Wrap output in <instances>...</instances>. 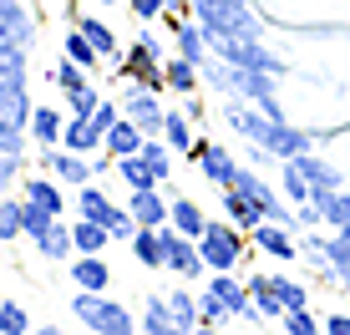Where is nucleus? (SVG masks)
<instances>
[{
  "instance_id": "7c9ffc66",
  "label": "nucleus",
  "mask_w": 350,
  "mask_h": 335,
  "mask_svg": "<svg viewBox=\"0 0 350 335\" xmlns=\"http://www.w3.org/2000/svg\"><path fill=\"white\" fill-rule=\"evenodd\" d=\"M62 56H71L77 66H87V71H96V66H107L102 56H96V46L81 36V26H66V36H62Z\"/></svg>"
},
{
  "instance_id": "c756f323",
  "label": "nucleus",
  "mask_w": 350,
  "mask_h": 335,
  "mask_svg": "<svg viewBox=\"0 0 350 335\" xmlns=\"http://www.w3.org/2000/svg\"><path fill=\"white\" fill-rule=\"evenodd\" d=\"M26 51H31V46L5 41V36H0V81H10V87H26Z\"/></svg>"
},
{
  "instance_id": "58836bf2",
  "label": "nucleus",
  "mask_w": 350,
  "mask_h": 335,
  "mask_svg": "<svg viewBox=\"0 0 350 335\" xmlns=\"http://www.w3.org/2000/svg\"><path fill=\"white\" fill-rule=\"evenodd\" d=\"M96 102H102V92H96L92 81H87L81 92H71V97H66V117H92V112H96Z\"/></svg>"
},
{
  "instance_id": "1a4fd4ad",
  "label": "nucleus",
  "mask_w": 350,
  "mask_h": 335,
  "mask_svg": "<svg viewBox=\"0 0 350 335\" xmlns=\"http://www.w3.org/2000/svg\"><path fill=\"white\" fill-rule=\"evenodd\" d=\"M249 244H254L259 254H269L274 265H289V259H299L295 229H284V224H274V219H264L259 229H249Z\"/></svg>"
},
{
  "instance_id": "423d86ee",
  "label": "nucleus",
  "mask_w": 350,
  "mask_h": 335,
  "mask_svg": "<svg viewBox=\"0 0 350 335\" xmlns=\"http://www.w3.org/2000/svg\"><path fill=\"white\" fill-rule=\"evenodd\" d=\"M163 249H167V265H163V269H173L178 280H203V274H208V265H203V249H198V239L178 234L173 224H163Z\"/></svg>"
},
{
  "instance_id": "09e8293b",
  "label": "nucleus",
  "mask_w": 350,
  "mask_h": 335,
  "mask_svg": "<svg viewBox=\"0 0 350 335\" xmlns=\"http://www.w3.org/2000/svg\"><path fill=\"white\" fill-rule=\"evenodd\" d=\"M340 290H345V295H350V284H340Z\"/></svg>"
},
{
  "instance_id": "2eb2a0df",
  "label": "nucleus",
  "mask_w": 350,
  "mask_h": 335,
  "mask_svg": "<svg viewBox=\"0 0 350 335\" xmlns=\"http://www.w3.org/2000/svg\"><path fill=\"white\" fill-rule=\"evenodd\" d=\"M142 142H148V133H142L137 122L122 112L112 127H107V142H102V152L107 158H127V152H142Z\"/></svg>"
},
{
  "instance_id": "4be33fe9",
  "label": "nucleus",
  "mask_w": 350,
  "mask_h": 335,
  "mask_svg": "<svg viewBox=\"0 0 350 335\" xmlns=\"http://www.w3.org/2000/svg\"><path fill=\"white\" fill-rule=\"evenodd\" d=\"M167 224H173L178 234H188V239H198L203 229H208V213H203V203L198 198H188V193H178L173 198V209H167Z\"/></svg>"
},
{
  "instance_id": "f257e3e1",
  "label": "nucleus",
  "mask_w": 350,
  "mask_h": 335,
  "mask_svg": "<svg viewBox=\"0 0 350 335\" xmlns=\"http://www.w3.org/2000/svg\"><path fill=\"white\" fill-rule=\"evenodd\" d=\"M198 305H203V330H208V325H228V320L264 325L254 300H249V280H239L234 269H213L208 284L198 290Z\"/></svg>"
},
{
  "instance_id": "37998d69",
  "label": "nucleus",
  "mask_w": 350,
  "mask_h": 335,
  "mask_svg": "<svg viewBox=\"0 0 350 335\" xmlns=\"http://www.w3.org/2000/svg\"><path fill=\"white\" fill-rule=\"evenodd\" d=\"M325 335H350V315L345 310H330V315H325Z\"/></svg>"
},
{
  "instance_id": "0eeeda50",
  "label": "nucleus",
  "mask_w": 350,
  "mask_h": 335,
  "mask_svg": "<svg viewBox=\"0 0 350 335\" xmlns=\"http://www.w3.org/2000/svg\"><path fill=\"white\" fill-rule=\"evenodd\" d=\"M122 112L132 117V122L142 127L148 137H158L163 133V117H167V107H163V92H148V87H122Z\"/></svg>"
},
{
  "instance_id": "dca6fc26",
  "label": "nucleus",
  "mask_w": 350,
  "mask_h": 335,
  "mask_svg": "<svg viewBox=\"0 0 350 335\" xmlns=\"http://www.w3.org/2000/svg\"><path fill=\"white\" fill-rule=\"evenodd\" d=\"M219 213H224V219L228 224H239V229H259V224H264V213H259V203H249L244 193H239V188L234 183H228V188H219Z\"/></svg>"
},
{
  "instance_id": "412c9836",
  "label": "nucleus",
  "mask_w": 350,
  "mask_h": 335,
  "mask_svg": "<svg viewBox=\"0 0 350 335\" xmlns=\"http://www.w3.org/2000/svg\"><path fill=\"white\" fill-rule=\"evenodd\" d=\"M163 77H167V92H178V97H193V92L203 87V71H198V62H188V56H178V51H167Z\"/></svg>"
},
{
  "instance_id": "a878e982",
  "label": "nucleus",
  "mask_w": 350,
  "mask_h": 335,
  "mask_svg": "<svg viewBox=\"0 0 350 335\" xmlns=\"http://www.w3.org/2000/svg\"><path fill=\"white\" fill-rule=\"evenodd\" d=\"M249 300H254L259 320H274V325L284 320V300L274 295V280H269V274H249Z\"/></svg>"
},
{
  "instance_id": "bb28decb",
  "label": "nucleus",
  "mask_w": 350,
  "mask_h": 335,
  "mask_svg": "<svg viewBox=\"0 0 350 335\" xmlns=\"http://www.w3.org/2000/svg\"><path fill=\"white\" fill-rule=\"evenodd\" d=\"M71 239H77V254H102L107 244H112V229L107 224H96V219H71Z\"/></svg>"
},
{
  "instance_id": "6ab92c4d",
  "label": "nucleus",
  "mask_w": 350,
  "mask_h": 335,
  "mask_svg": "<svg viewBox=\"0 0 350 335\" xmlns=\"http://www.w3.org/2000/svg\"><path fill=\"white\" fill-rule=\"evenodd\" d=\"M31 244H36V254H41V259H51V265H62V259L77 254V239H71V224H66V219H56L51 229H46V234H36Z\"/></svg>"
},
{
  "instance_id": "f3484780",
  "label": "nucleus",
  "mask_w": 350,
  "mask_h": 335,
  "mask_svg": "<svg viewBox=\"0 0 350 335\" xmlns=\"http://www.w3.org/2000/svg\"><path fill=\"white\" fill-rule=\"evenodd\" d=\"M167 310H173L178 335L183 330H203V305H198V290H188V280L178 284V290H167Z\"/></svg>"
},
{
  "instance_id": "a211bd4d",
  "label": "nucleus",
  "mask_w": 350,
  "mask_h": 335,
  "mask_svg": "<svg viewBox=\"0 0 350 335\" xmlns=\"http://www.w3.org/2000/svg\"><path fill=\"white\" fill-rule=\"evenodd\" d=\"M71 284L77 290H112V265L102 254H77L71 259Z\"/></svg>"
},
{
  "instance_id": "7ed1b4c3",
  "label": "nucleus",
  "mask_w": 350,
  "mask_h": 335,
  "mask_svg": "<svg viewBox=\"0 0 350 335\" xmlns=\"http://www.w3.org/2000/svg\"><path fill=\"white\" fill-rule=\"evenodd\" d=\"M198 249H203V265H208V274L213 269H239L249 259V234L239 229V224H228V219H208V229L198 234Z\"/></svg>"
},
{
  "instance_id": "4468645a",
  "label": "nucleus",
  "mask_w": 350,
  "mask_h": 335,
  "mask_svg": "<svg viewBox=\"0 0 350 335\" xmlns=\"http://www.w3.org/2000/svg\"><path fill=\"white\" fill-rule=\"evenodd\" d=\"M0 36L21 41V46L36 41V16L26 10V0H0Z\"/></svg>"
},
{
  "instance_id": "e433bc0d",
  "label": "nucleus",
  "mask_w": 350,
  "mask_h": 335,
  "mask_svg": "<svg viewBox=\"0 0 350 335\" xmlns=\"http://www.w3.org/2000/svg\"><path fill=\"white\" fill-rule=\"evenodd\" d=\"M280 330H289V335H320L325 330V320L315 315V310H284V320H280Z\"/></svg>"
},
{
  "instance_id": "49530a36",
  "label": "nucleus",
  "mask_w": 350,
  "mask_h": 335,
  "mask_svg": "<svg viewBox=\"0 0 350 335\" xmlns=\"http://www.w3.org/2000/svg\"><path fill=\"white\" fill-rule=\"evenodd\" d=\"M96 5H127V0H96Z\"/></svg>"
},
{
  "instance_id": "f8f14e48",
  "label": "nucleus",
  "mask_w": 350,
  "mask_h": 335,
  "mask_svg": "<svg viewBox=\"0 0 350 335\" xmlns=\"http://www.w3.org/2000/svg\"><path fill=\"white\" fill-rule=\"evenodd\" d=\"M127 209L137 224H152V229H163L167 224V209H173V198H163V183L152 188H127Z\"/></svg>"
},
{
  "instance_id": "c03bdc74",
  "label": "nucleus",
  "mask_w": 350,
  "mask_h": 335,
  "mask_svg": "<svg viewBox=\"0 0 350 335\" xmlns=\"http://www.w3.org/2000/svg\"><path fill=\"white\" fill-rule=\"evenodd\" d=\"M178 107H183V112L193 117V122H203V102H198V92H193V97H183V102H178Z\"/></svg>"
},
{
  "instance_id": "79ce46f5",
  "label": "nucleus",
  "mask_w": 350,
  "mask_h": 335,
  "mask_svg": "<svg viewBox=\"0 0 350 335\" xmlns=\"http://www.w3.org/2000/svg\"><path fill=\"white\" fill-rule=\"evenodd\" d=\"M16 173H21V158H16V152H0V198L10 193V183H16Z\"/></svg>"
},
{
  "instance_id": "20e7f679",
  "label": "nucleus",
  "mask_w": 350,
  "mask_h": 335,
  "mask_svg": "<svg viewBox=\"0 0 350 335\" xmlns=\"http://www.w3.org/2000/svg\"><path fill=\"white\" fill-rule=\"evenodd\" d=\"M77 213H81V219L107 224V229H112V239H122V244L137 234V219H132V209H127V203H117L102 183H81V188H77Z\"/></svg>"
},
{
  "instance_id": "a18cd8bd",
  "label": "nucleus",
  "mask_w": 350,
  "mask_h": 335,
  "mask_svg": "<svg viewBox=\"0 0 350 335\" xmlns=\"http://www.w3.org/2000/svg\"><path fill=\"white\" fill-rule=\"evenodd\" d=\"M167 10H178V16H188V10H193V0H167Z\"/></svg>"
},
{
  "instance_id": "ddd939ff",
  "label": "nucleus",
  "mask_w": 350,
  "mask_h": 335,
  "mask_svg": "<svg viewBox=\"0 0 350 335\" xmlns=\"http://www.w3.org/2000/svg\"><path fill=\"white\" fill-rule=\"evenodd\" d=\"M26 133L36 148H56L66 133V112L62 107H31V117H26Z\"/></svg>"
},
{
  "instance_id": "393cba45",
  "label": "nucleus",
  "mask_w": 350,
  "mask_h": 335,
  "mask_svg": "<svg viewBox=\"0 0 350 335\" xmlns=\"http://www.w3.org/2000/svg\"><path fill=\"white\" fill-rule=\"evenodd\" d=\"M315 213L325 229H350V188H330V193H315Z\"/></svg>"
},
{
  "instance_id": "5701e85b",
  "label": "nucleus",
  "mask_w": 350,
  "mask_h": 335,
  "mask_svg": "<svg viewBox=\"0 0 350 335\" xmlns=\"http://www.w3.org/2000/svg\"><path fill=\"white\" fill-rule=\"evenodd\" d=\"M102 142H107V133H102V127L92 122V117H66L62 148H71V152H87V158H92V152L102 148Z\"/></svg>"
},
{
  "instance_id": "39448f33",
  "label": "nucleus",
  "mask_w": 350,
  "mask_h": 335,
  "mask_svg": "<svg viewBox=\"0 0 350 335\" xmlns=\"http://www.w3.org/2000/svg\"><path fill=\"white\" fill-rule=\"evenodd\" d=\"M188 163L198 168L213 188H228V183H234V173H239V158L224 148V142H213V137H198V142H193V148H188Z\"/></svg>"
},
{
  "instance_id": "ea45409f",
  "label": "nucleus",
  "mask_w": 350,
  "mask_h": 335,
  "mask_svg": "<svg viewBox=\"0 0 350 335\" xmlns=\"http://www.w3.org/2000/svg\"><path fill=\"white\" fill-rule=\"evenodd\" d=\"M51 224H56V213H46V209H36V203H26V239L46 234Z\"/></svg>"
},
{
  "instance_id": "4c0bfd02",
  "label": "nucleus",
  "mask_w": 350,
  "mask_h": 335,
  "mask_svg": "<svg viewBox=\"0 0 350 335\" xmlns=\"http://www.w3.org/2000/svg\"><path fill=\"white\" fill-rule=\"evenodd\" d=\"M269 280H274V295L284 300V310H305L310 305V290L299 280H289V274H269Z\"/></svg>"
},
{
  "instance_id": "473e14b6",
  "label": "nucleus",
  "mask_w": 350,
  "mask_h": 335,
  "mask_svg": "<svg viewBox=\"0 0 350 335\" xmlns=\"http://www.w3.org/2000/svg\"><path fill=\"white\" fill-rule=\"evenodd\" d=\"M315 148H320V152H330L335 168H340V173H345V183H350V127H325Z\"/></svg>"
},
{
  "instance_id": "f03ea898",
  "label": "nucleus",
  "mask_w": 350,
  "mask_h": 335,
  "mask_svg": "<svg viewBox=\"0 0 350 335\" xmlns=\"http://www.w3.org/2000/svg\"><path fill=\"white\" fill-rule=\"evenodd\" d=\"M71 315L96 335H132L137 330V315L122 300H112L107 290H77L71 295Z\"/></svg>"
},
{
  "instance_id": "de8ad7c7",
  "label": "nucleus",
  "mask_w": 350,
  "mask_h": 335,
  "mask_svg": "<svg viewBox=\"0 0 350 335\" xmlns=\"http://www.w3.org/2000/svg\"><path fill=\"white\" fill-rule=\"evenodd\" d=\"M36 5H66V0H36Z\"/></svg>"
},
{
  "instance_id": "cd10ccee",
  "label": "nucleus",
  "mask_w": 350,
  "mask_h": 335,
  "mask_svg": "<svg viewBox=\"0 0 350 335\" xmlns=\"http://www.w3.org/2000/svg\"><path fill=\"white\" fill-rule=\"evenodd\" d=\"M280 193L295 203V209H310V203H315V188H310V178L295 168V158L280 163Z\"/></svg>"
},
{
  "instance_id": "b1692460",
  "label": "nucleus",
  "mask_w": 350,
  "mask_h": 335,
  "mask_svg": "<svg viewBox=\"0 0 350 335\" xmlns=\"http://www.w3.org/2000/svg\"><path fill=\"white\" fill-rule=\"evenodd\" d=\"M158 137H163L167 148L178 152V158H188V148L198 142V137H193V117L183 112V107H167V117H163V133H158Z\"/></svg>"
},
{
  "instance_id": "2f4dec72",
  "label": "nucleus",
  "mask_w": 350,
  "mask_h": 335,
  "mask_svg": "<svg viewBox=\"0 0 350 335\" xmlns=\"http://www.w3.org/2000/svg\"><path fill=\"white\" fill-rule=\"evenodd\" d=\"M26 234V198H0V244H16Z\"/></svg>"
},
{
  "instance_id": "9b49d317",
  "label": "nucleus",
  "mask_w": 350,
  "mask_h": 335,
  "mask_svg": "<svg viewBox=\"0 0 350 335\" xmlns=\"http://www.w3.org/2000/svg\"><path fill=\"white\" fill-rule=\"evenodd\" d=\"M66 26H81V36L96 46V56H102L107 66H117L122 62V46H117V31L107 26L102 16H92V10H77V21H66Z\"/></svg>"
},
{
  "instance_id": "6e6552de",
  "label": "nucleus",
  "mask_w": 350,
  "mask_h": 335,
  "mask_svg": "<svg viewBox=\"0 0 350 335\" xmlns=\"http://www.w3.org/2000/svg\"><path fill=\"white\" fill-rule=\"evenodd\" d=\"M41 168L51 178H62V183H71V188H81V183H92L96 178V163L87 158V152H71V148H41Z\"/></svg>"
},
{
  "instance_id": "c85d7f7f",
  "label": "nucleus",
  "mask_w": 350,
  "mask_h": 335,
  "mask_svg": "<svg viewBox=\"0 0 350 335\" xmlns=\"http://www.w3.org/2000/svg\"><path fill=\"white\" fill-rule=\"evenodd\" d=\"M148 335H178V325H173V310H167V295H148L142 300V320H137Z\"/></svg>"
},
{
  "instance_id": "aec40b11",
  "label": "nucleus",
  "mask_w": 350,
  "mask_h": 335,
  "mask_svg": "<svg viewBox=\"0 0 350 335\" xmlns=\"http://www.w3.org/2000/svg\"><path fill=\"white\" fill-rule=\"evenodd\" d=\"M127 244H132V259H137L142 269H163V265H167L163 229H152V224H137V234H132Z\"/></svg>"
},
{
  "instance_id": "f704fd0d",
  "label": "nucleus",
  "mask_w": 350,
  "mask_h": 335,
  "mask_svg": "<svg viewBox=\"0 0 350 335\" xmlns=\"http://www.w3.org/2000/svg\"><path fill=\"white\" fill-rule=\"evenodd\" d=\"M0 335H31V310L10 295H0Z\"/></svg>"
},
{
  "instance_id": "c9c22d12",
  "label": "nucleus",
  "mask_w": 350,
  "mask_h": 335,
  "mask_svg": "<svg viewBox=\"0 0 350 335\" xmlns=\"http://www.w3.org/2000/svg\"><path fill=\"white\" fill-rule=\"evenodd\" d=\"M142 158H148V163H152V173H158V178H163V183H167V178H173V158H178V152H173V148H167V142H163V137H148V142H142Z\"/></svg>"
},
{
  "instance_id": "a19ab883",
  "label": "nucleus",
  "mask_w": 350,
  "mask_h": 335,
  "mask_svg": "<svg viewBox=\"0 0 350 335\" xmlns=\"http://www.w3.org/2000/svg\"><path fill=\"white\" fill-rule=\"evenodd\" d=\"M127 10L137 21H158V16H167V0H127Z\"/></svg>"
},
{
  "instance_id": "72a5a7b5",
  "label": "nucleus",
  "mask_w": 350,
  "mask_h": 335,
  "mask_svg": "<svg viewBox=\"0 0 350 335\" xmlns=\"http://www.w3.org/2000/svg\"><path fill=\"white\" fill-rule=\"evenodd\" d=\"M0 117H10V122L26 127V117H31V92H26V87H10V81H0Z\"/></svg>"
},
{
  "instance_id": "9d476101",
  "label": "nucleus",
  "mask_w": 350,
  "mask_h": 335,
  "mask_svg": "<svg viewBox=\"0 0 350 335\" xmlns=\"http://www.w3.org/2000/svg\"><path fill=\"white\" fill-rule=\"evenodd\" d=\"M21 198L36 203V209H46V213H56V219L66 213L62 178H46V168H41V173H26V178H21Z\"/></svg>"
}]
</instances>
